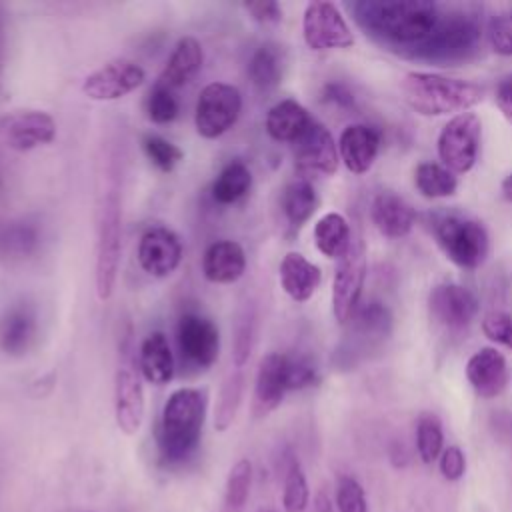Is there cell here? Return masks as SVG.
<instances>
[{
  "mask_svg": "<svg viewBox=\"0 0 512 512\" xmlns=\"http://www.w3.org/2000/svg\"><path fill=\"white\" fill-rule=\"evenodd\" d=\"M282 290L294 300V302H306L316 292L322 272L316 264H312L306 256L300 252H288L278 268Z\"/></svg>",
  "mask_w": 512,
  "mask_h": 512,
  "instance_id": "cell-25",
  "label": "cell"
},
{
  "mask_svg": "<svg viewBox=\"0 0 512 512\" xmlns=\"http://www.w3.org/2000/svg\"><path fill=\"white\" fill-rule=\"evenodd\" d=\"M264 512H274V510H264Z\"/></svg>",
  "mask_w": 512,
  "mask_h": 512,
  "instance_id": "cell-54",
  "label": "cell"
},
{
  "mask_svg": "<svg viewBox=\"0 0 512 512\" xmlns=\"http://www.w3.org/2000/svg\"><path fill=\"white\" fill-rule=\"evenodd\" d=\"M208 394L200 388L174 390L156 426V448L160 462L168 468L184 466L196 454L206 420Z\"/></svg>",
  "mask_w": 512,
  "mask_h": 512,
  "instance_id": "cell-3",
  "label": "cell"
},
{
  "mask_svg": "<svg viewBox=\"0 0 512 512\" xmlns=\"http://www.w3.org/2000/svg\"><path fill=\"white\" fill-rule=\"evenodd\" d=\"M414 184L426 198H446L452 196L458 188L456 176L436 162L418 164L414 170Z\"/></svg>",
  "mask_w": 512,
  "mask_h": 512,
  "instance_id": "cell-35",
  "label": "cell"
},
{
  "mask_svg": "<svg viewBox=\"0 0 512 512\" xmlns=\"http://www.w3.org/2000/svg\"><path fill=\"white\" fill-rule=\"evenodd\" d=\"M482 122L474 112L452 116L438 134V156L450 172H468L476 164L480 150Z\"/></svg>",
  "mask_w": 512,
  "mask_h": 512,
  "instance_id": "cell-8",
  "label": "cell"
},
{
  "mask_svg": "<svg viewBox=\"0 0 512 512\" xmlns=\"http://www.w3.org/2000/svg\"><path fill=\"white\" fill-rule=\"evenodd\" d=\"M6 196V182H4V174H2V164H0V200H4Z\"/></svg>",
  "mask_w": 512,
  "mask_h": 512,
  "instance_id": "cell-53",
  "label": "cell"
},
{
  "mask_svg": "<svg viewBox=\"0 0 512 512\" xmlns=\"http://www.w3.org/2000/svg\"><path fill=\"white\" fill-rule=\"evenodd\" d=\"M482 332L488 340L512 348V316L506 312H490L482 320Z\"/></svg>",
  "mask_w": 512,
  "mask_h": 512,
  "instance_id": "cell-45",
  "label": "cell"
},
{
  "mask_svg": "<svg viewBox=\"0 0 512 512\" xmlns=\"http://www.w3.org/2000/svg\"><path fill=\"white\" fill-rule=\"evenodd\" d=\"M0 132L8 148L28 152L46 146L56 138V122L44 110H14L2 120Z\"/></svg>",
  "mask_w": 512,
  "mask_h": 512,
  "instance_id": "cell-14",
  "label": "cell"
},
{
  "mask_svg": "<svg viewBox=\"0 0 512 512\" xmlns=\"http://www.w3.org/2000/svg\"><path fill=\"white\" fill-rule=\"evenodd\" d=\"M310 500V488L306 474L296 458H292L286 466L284 474V490H282V504L286 512H304Z\"/></svg>",
  "mask_w": 512,
  "mask_h": 512,
  "instance_id": "cell-37",
  "label": "cell"
},
{
  "mask_svg": "<svg viewBox=\"0 0 512 512\" xmlns=\"http://www.w3.org/2000/svg\"><path fill=\"white\" fill-rule=\"evenodd\" d=\"M246 272V252L234 240L212 242L202 256V274L212 284H232Z\"/></svg>",
  "mask_w": 512,
  "mask_h": 512,
  "instance_id": "cell-22",
  "label": "cell"
},
{
  "mask_svg": "<svg viewBox=\"0 0 512 512\" xmlns=\"http://www.w3.org/2000/svg\"><path fill=\"white\" fill-rule=\"evenodd\" d=\"M142 152L150 160L154 168L168 174L172 172L184 158V152L170 140H166L160 134H144L142 136Z\"/></svg>",
  "mask_w": 512,
  "mask_h": 512,
  "instance_id": "cell-39",
  "label": "cell"
},
{
  "mask_svg": "<svg viewBox=\"0 0 512 512\" xmlns=\"http://www.w3.org/2000/svg\"><path fill=\"white\" fill-rule=\"evenodd\" d=\"M336 508L338 512H368L366 494L354 476H338L336 482Z\"/></svg>",
  "mask_w": 512,
  "mask_h": 512,
  "instance_id": "cell-42",
  "label": "cell"
},
{
  "mask_svg": "<svg viewBox=\"0 0 512 512\" xmlns=\"http://www.w3.org/2000/svg\"><path fill=\"white\" fill-rule=\"evenodd\" d=\"M404 102L422 116H444L466 112L484 98V88L432 72H408L400 84Z\"/></svg>",
  "mask_w": 512,
  "mask_h": 512,
  "instance_id": "cell-4",
  "label": "cell"
},
{
  "mask_svg": "<svg viewBox=\"0 0 512 512\" xmlns=\"http://www.w3.org/2000/svg\"><path fill=\"white\" fill-rule=\"evenodd\" d=\"M244 10L250 18L258 24H276L282 20V8L274 0H260V2H246Z\"/></svg>",
  "mask_w": 512,
  "mask_h": 512,
  "instance_id": "cell-47",
  "label": "cell"
},
{
  "mask_svg": "<svg viewBox=\"0 0 512 512\" xmlns=\"http://www.w3.org/2000/svg\"><path fill=\"white\" fill-rule=\"evenodd\" d=\"M144 80L146 72L138 62L114 58L84 78L82 92L90 100L112 102L134 92Z\"/></svg>",
  "mask_w": 512,
  "mask_h": 512,
  "instance_id": "cell-13",
  "label": "cell"
},
{
  "mask_svg": "<svg viewBox=\"0 0 512 512\" xmlns=\"http://www.w3.org/2000/svg\"><path fill=\"white\" fill-rule=\"evenodd\" d=\"M4 54H6V34H4V20L0 14V86H2V74H4Z\"/></svg>",
  "mask_w": 512,
  "mask_h": 512,
  "instance_id": "cell-50",
  "label": "cell"
},
{
  "mask_svg": "<svg viewBox=\"0 0 512 512\" xmlns=\"http://www.w3.org/2000/svg\"><path fill=\"white\" fill-rule=\"evenodd\" d=\"M280 208L290 228L298 230L318 208V194L306 178H294L288 182L280 196Z\"/></svg>",
  "mask_w": 512,
  "mask_h": 512,
  "instance_id": "cell-30",
  "label": "cell"
},
{
  "mask_svg": "<svg viewBox=\"0 0 512 512\" xmlns=\"http://www.w3.org/2000/svg\"><path fill=\"white\" fill-rule=\"evenodd\" d=\"M428 308L436 322H440L446 328L460 330L466 328L478 314V298L474 292L460 284H438L430 290L428 296Z\"/></svg>",
  "mask_w": 512,
  "mask_h": 512,
  "instance_id": "cell-18",
  "label": "cell"
},
{
  "mask_svg": "<svg viewBox=\"0 0 512 512\" xmlns=\"http://www.w3.org/2000/svg\"><path fill=\"white\" fill-rule=\"evenodd\" d=\"M466 378L480 398L498 396L508 384L504 356L496 348H480L466 362Z\"/></svg>",
  "mask_w": 512,
  "mask_h": 512,
  "instance_id": "cell-21",
  "label": "cell"
},
{
  "mask_svg": "<svg viewBox=\"0 0 512 512\" xmlns=\"http://www.w3.org/2000/svg\"><path fill=\"white\" fill-rule=\"evenodd\" d=\"M330 510H332L330 498L326 494H318L316 496V512H330Z\"/></svg>",
  "mask_w": 512,
  "mask_h": 512,
  "instance_id": "cell-51",
  "label": "cell"
},
{
  "mask_svg": "<svg viewBox=\"0 0 512 512\" xmlns=\"http://www.w3.org/2000/svg\"><path fill=\"white\" fill-rule=\"evenodd\" d=\"M312 120L314 118L308 114V110L300 102L292 98H284L268 110L264 126L272 140L294 144L310 126Z\"/></svg>",
  "mask_w": 512,
  "mask_h": 512,
  "instance_id": "cell-28",
  "label": "cell"
},
{
  "mask_svg": "<svg viewBox=\"0 0 512 512\" xmlns=\"http://www.w3.org/2000/svg\"><path fill=\"white\" fill-rule=\"evenodd\" d=\"M350 322L354 324L356 332L362 334L364 338L380 340V338L388 336L390 326H392V316H390V310L382 302H368L362 308L358 306V310L354 312Z\"/></svg>",
  "mask_w": 512,
  "mask_h": 512,
  "instance_id": "cell-36",
  "label": "cell"
},
{
  "mask_svg": "<svg viewBox=\"0 0 512 512\" xmlns=\"http://www.w3.org/2000/svg\"><path fill=\"white\" fill-rule=\"evenodd\" d=\"M350 10L366 36L408 58L420 52L444 16V6L430 0H364Z\"/></svg>",
  "mask_w": 512,
  "mask_h": 512,
  "instance_id": "cell-2",
  "label": "cell"
},
{
  "mask_svg": "<svg viewBox=\"0 0 512 512\" xmlns=\"http://www.w3.org/2000/svg\"><path fill=\"white\" fill-rule=\"evenodd\" d=\"M182 254L184 248L178 234L166 226H152L140 236L138 262L154 278L170 276L180 266Z\"/></svg>",
  "mask_w": 512,
  "mask_h": 512,
  "instance_id": "cell-16",
  "label": "cell"
},
{
  "mask_svg": "<svg viewBox=\"0 0 512 512\" xmlns=\"http://www.w3.org/2000/svg\"><path fill=\"white\" fill-rule=\"evenodd\" d=\"M352 242V232L346 218L338 212L324 214L314 226V244L328 258H342Z\"/></svg>",
  "mask_w": 512,
  "mask_h": 512,
  "instance_id": "cell-34",
  "label": "cell"
},
{
  "mask_svg": "<svg viewBox=\"0 0 512 512\" xmlns=\"http://www.w3.org/2000/svg\"><path fill=\"white\" fill-rule=\"evenodd\" d=\"M144 410H146V400H144L142 374L136 362L132 360L130 352L124 350L114 376V418L118 428L126 436L136 434L142 426Z\"/></svg>",
  "mask_w": 512,
  "mask_h": 512,
  "instance_id": "cell-11",
  "label": "cell"
},
{
  "mask_svg": "<svg viewBox=\"0 0 512 512\" xmlns=\"http://www.w3.org/2000/svg\"><path fill=\"white\" fill-rule=\"evenodd\" d=\"M444 254L460 268H478L488 256V232L482 222L462 216H444L434 228Z\"/></svg>",
  "mask_w": 512,
  "mask_h": 512,
  "instance_id": "cell-6",
  "label": "cell"
},
{
  "mask_svg": "<svg viewBox=\"0 0 512 512\" xmlns=\"http://www.w3.org/2000/svg\"><path fill=\"white\" fill-rule=\"evenodd\" d=\"M380 150V132L368 124H350L338 140V154L352 174H364L372 168Z\"/></svg>",
  "mask_w": 512,
  "mask_h": 512,
  "instance_id": "cell-20",
  "label": "cell"
},
{
  "mask_svg": "<svg viewBox=\"0 0 512 512\" xmlns=\"http://www.w3.org/2000/svg\"><path fill=\"white\" fill-rule=\"evenodd\" d=\"M38 334V320L36 310L26 304L18 302L6 308L0 316V350L8 356H24L36 342Z\"/></svg>",
  "mask_w": 512,
  "mask_h": 512,
  "instance_id": "cell-19",
  "label": "cell"
},
{
  "mask_svg": "<svg viewBox=\"0 0 512 512\" xmlns=\"http://www.w3.org/2000/svg\"><path fill=\"white\" fill-rule=\"evenodd\" d=\"M90 512H92V510H90Z\"/></svg>",
  "mask_w": 512,
  "mask_h": 512,
  "instance_id": "cell-55",
  "label": "cell"
},
{
  "mask_svg": "<svg viewBox=\"0 0 512 512\" xmlns=\"http://www.w3.org/2000/svg\"><path fill=\"white\" fill-rule=\"evenodd\" d=\"M496 104L502 114L512 122V74L502 78L496 86Z\"/></svg>",
  "mask_w": 512,
  "mask_h": 512,
  "instance_id": "cell-48",
  "label": "cell"
},
{
  "mask_svg": "<svg viewBox=\"0 0 512 512\" xmlns=\"http://www.w3.org/2000/svg\"><path fill=\"white\" fill-rule=\"evenodd\" d=\"M138 368L146 382L154 386H164L174 378V356L164 332H150L138 352Z\"/></svg>",
  "mask_w": 512,
  "mask_h": 512,
  "instance_id": "cell-26",
  "label": "cell"
},
{
  "mask_svg": "<svg viewBox=\"0 0 512 512\" xmlns=\"http://www.w3.org/2000/svg\"><path fill=\"white\" fill-rule=\"evenodd\" d=\"M252 486V464L246 458H240L228 472L226 490H224V504L228 510L238 512L244 508Z\"/></svg>",
  "mask_w": 512,
  "mask_h": 512,
  "instance_id": "cell-40",
  "label": "cell"
},
{
  "mask_svg": "<svg viewBox=\"0 0 512 512\" xmlns=\"http://www.w3.org/2000/svg\"><path fill=\"white\" fill-rule=\"evenodd\" d=\"M252 186V172L242 160H230L214 178L210 194L214 202L228 206L242 200Z\"/></svg>",
  "mask_w": 512,
  "mask_h": 512,
  "instance_id": "cell-33",
  "label": "cell"
},
{
  "mask_svg": "<svg viewBox=\"0 0 512 512\" xmlns=\"http://www.w3.org/2000/svg\"><path fill=\"white\" fill-rule=\"evenodd\" d=\"M286 72V50L276 42L260 44L248 60V78L252 86L262 92H274Z\"/></svg>",
  "mask_w": 512,
  "mask_h": 512,
  "instance_id": "cell-27",
  "label": "cell"
},
{
  "mask_svg": "<svg viewBox=\"0 0 512 512\" xmlns=\"http://www.w3.org/2000/svg\"><path fill=\"white\" fill-rule=\"evenodd\" d=\"M370 216L378 232L386 238H404L416 220L412 206L394 192L376 194L370 204Z\"/></svg>",
  "mask_w": 512,
  "mask_h": 512,
  "instance_id": "cell-24",
  "label": "cell"
},
{
  "mask_svg": "<svg viewBox=\"0 0 512 512\" xmlns=\"http://www.w3.org/2000/svg\"><path fill=\"white\" fill-rule=\"evenodd\" d=\"M486 38L496 54L512 56V10H504L490 18Z\"/></svg>",
  "mask_w": 512,
  "mask_h": 512,
  "instance_id": "cell-43",
  "label": "cell"
},
{
  "mask_svg": "<svg viewBox=\"0 0 512 512\" xmlns=\"http://www.w3.org/2000/svg\"><path fill=\"white\" fill-rule=\"evenodd\" d=\"M242 112V94L226 82H210L200 90L194 110V126L202 138L214 140L226 134Z\"/></svg>",
  "mask_w": 512,
  "mask_h": 512,
  "instance_id": "cell-7",
  "label": "cell"
},
{
  "mask_svg": "<svg viewBox=\"0 0 512 512\" xmlns=\"http://www.w3.org/2000/svg\"><path fill=\"white\" fill-rule=\"evenodd\" d=\"M500 190H502V196H504L508 202H512V174H508V176L502 180Z\"/></svg>",
  "mask_w": 512,
  "mask_h": 512,
  "instance_id": "cell-52",
  "label": "cell"
},
{
  "mask_svg": "<svg viewBox=\"0 0 512 512\" xmlns=\"http://www.w3.org/2000/svg\"><path fill=\"white\" fill-rule=\"evenodd\" d=\"M288 382H290V392L314 386L318 382L316 366L306 356L288 354Z\"/></svg>",
  "mask_w": 512,
  "mask_h": 512,
  "instance_id": "cell-44",
  "label": "cell"
},
{
  "mask_svg": "<svg viewBox=\"0 0 512 512\" xmlns=\"http://www.w3.org/2000/svg\"><path fill=\"white\" fill-rule=\"evenodd\" d=\"M296 168L304 174L332 176L338 168V146L328 128L316 120L304 130V134L292 144Z\"/></svg>",
  "mask_w": 512,
  "mask_h": 512,
  "instance_id": "cell-15",
  "label": "cell"
},
{
  "mask_svg": "<svg viewBox=\"0 0 512 512\" xmlns=\"http://www.w3.org/2000/svg\"><path fill=\"white\" fill-rule=\"evenodd\" d=\"M366 278V254L362 238L352 236V242L342 258L332 280V312L338 324H348L358 310Z\"/></svg>",
  "mask_w": 512,
  "mask_h": 512,
  "instance_id": "cell-9",
  "label": "cell"
},
{
  "mask_svg": "<svg viewBox=\"0 0 512 512\" xmlns=\"http://www.w3.org/2000/svg\"><path fill=\"white\" fill-rule=\"evenodd\" d=\"M244 384H246L244 368L230 366L220 384L218 402H216V410H214V428L218 432H226L232 426V422L240 410V404H242Z\"/></svg>",
  "mask_w": 512,
  "mask_h": 512,
  "instance_id": "cell-32",
  "label": "cell"
},
{
  "mask_svg": "<svg viewBox=\"0 0 512 512\" xmlns=\"http://www.w3.org/2000/svg\"><path fill=\"white\" fill-rule=\"evenodd\" d=\"M180 112L178 98L174 90L154 84L146 96V116L154 124H170Z\"/></svg>",
  "mask_w": 512,
  "mask_h": 512,
  "instance_id": "cell-41",
  "label": "cell"
},
{
  "mask_svg": "<svg viewBox=\"0 0 512 512\" xmlns=\"http://www.w3.org/2000/svg\"><path fill=\"white\" fill-rule=\"evenodd\" d=\"M322 98H324L326 102L336 104V106H352V104H354V96L346 90V86L336 84V82L324 86Z\"/></svg>",
  "mask_w": 512,
  "mask_h": 512,
  "instance_id": "cell-49",
  "label": "cell"
},
{
  "mask_svg": "<svg viewBox=\"0 0 512 512\" xmlns=\"http://www.w3.org/2000/svg\"><path fill=\"white\" fill-rule=\"evenodd\" d=\"M440 472L446 480H460L466 472V456L460 446H448L440 454Z\"/></svg>",
  "mask_w": 512,
  "mask_h": 512,
  "instance_id": "cell-46",
  "label": "cell"
},
{
  "mask_svg": "<svg viewBox=\"0 0 512 512\" xmlns=\"http://www.w3.org/2000/svg\"><path fill=\"white\" fill-rule=\"evenodd\" d=\"M302 36L310 50H338L354 44V34L340 8L326 0L306 4L302 16Z\"/></svg>",
  "mask_w": 512,
  "mask_h": 512,
  "instance_id": "cell-10",
  "label": "cell"
},
{
  "mask_svg": "<svg viewBox=\"0 0 512 512\" xmlns=\"http://www.w3.org/2000/svg\"><path fill=\"white\" fill-rule=\"evenodd\" d=\"M258 340V306L254 298H246L240 302L232 328V354L230 366L244 368L256 348Z\"/></svg>",
  "mask_w": 512,
  "mask_h": 512,
  "instance_id": "cell-29",
  "label": "cell"
},
{
  "mask_svg": "<svg viewBox=\"0 0 512 512\" xmlns=\"http://www.w3.org/2000/svg\"><path fill=\"white\" fill-rule=\"evenodd\" d=\"M416 450L422 462L432 464L444 450L442 424L434 414H422L416 424Z\"/></svg>",
  "mask_w": 512,
  "mask_h": 512,
  "instance_id": "cell-38",
  "label": "cell"
},
{
  "mask_svg": "<svg viewBox=\"0 0 512 512\" xmlns=\"http://www.w3.org/2000/svg\"><path fill=\"white\" fill-rule=\"evenodd\" d=\"M122 196V146L106 144L98 160L94 204V286L100 300H108L114 294L118 280L122 254Z\"/></svg>",
  "mask_w": 512,
  "mask_h": 512,
  "instance_id": "cell-1",
  "label": "cell"
},
{
  "mask_svg": "<svg viewBox=\"0 0 512 512\" xmlns=\"http://www.w3.org/2000/svg\"><path fill=\"white\" fill-rule=\"evenodd\" d=\"M176 340L182 358L204 370L218 360L220 330L208 316L198 312H184L176 324Z\"/></svg>",
  "mask_w": 512,
  "mask_h": 512,
  "instance_id": "cell-12",
  "label": "cell"
},
{
  "mask_svg": "<svg viewBox=\"0 0 512 512\" xmlns=\"http://www.w3.org/2000/svg\"><path fill=\"white\" fill-rule=\"evenodd\" d=\"M482 24L478 16L466 6L446 8L444 16L430 36V40L414 56L416 60H426L434 64H450L456 60H466L480 42Z\"/></svg>",
  "mask_w": 512,
  "mask_h": 512,
  "instance_id": "cell-5",
  "label": "cell"
},
{
  "mask_svg": "<svg viewBox=\"0 0 512 512\" xmlns=\"http://www.w3.org/2000/svg\"><path fill=\"white\" fill-rule=\"evenodd\" d=\"M202 62H204L202 44L194 36H182L174 44L156 84H162L170 90L182 88L200 72Z\"/></svg>",
  "mask_w": 512,
  "mask_h": 512,
  "instance_id": "cell-23",
  "label": "cell"
},
{
  "mask_svg": "<svg viewBox=\"0 0 512 512\" xmlns=\"http://www.w3.org/2000/svg\"><path fill=\"white\" fill-rule=\"evenodd\" d=\"M40 246V230L34 222L12 220L0 226V256L6 260H26Z\"/></svg>",
  "mask_w": 512,
  "mask_h": 512,
  "instance_id": "cell-31",
  "label": "cell"
},
{
  "mask_svg": "<svg viewBox=\"0 0 512 512\" xmlns=\"http://www.w3.org/2000/svg\"><path fill=\"white\" fill-rule=\"evenodd\" d=\"M286 392H290L288 382V354L270 352L266 354L256 370L254 394H252V414L254 418H264L280 406Z\"/></svg>",
  "mask_w": 512,
  "mask_h": 512,
  "instance_id": "cell-17",
  "label": "cell"
}]
</instances>
